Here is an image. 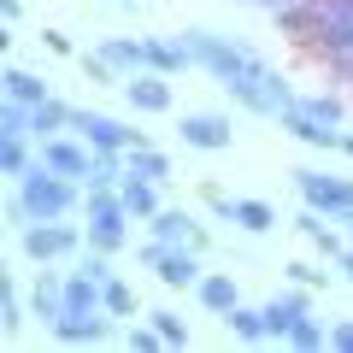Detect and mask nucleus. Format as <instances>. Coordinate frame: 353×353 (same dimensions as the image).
<instances>
[{"instance_id": "29", "label": "nucleus", "mask_w": 353, "mask_h": 353, "mask_svg": "<svg viewBox=\"0 0 353 353\" xmlns=\"http://www.w3.org/2000/svg\"><path fill=\"white\" fill-rule=\"evenodd\" d=\"M0 136H30V106L24 101H6V112H0Z\"/></svg>"}, {"instance_id": "35", "label": "nucleus", "mask_w": 353, "mask_h": 353, "mask_svg": "<svg viewBox=\"0 0 353 353\" xmlns=\"http://www.w3.org/2000/svg\"><path fill=\"white\" fill-rule=\"evenodd\" d=\"M289 277L294 283H324V271H312V265H289Z\"/></svg>"}, {"instance_id": "17", "label": "nucleus", "mask_w": 353, "mask_h": 353, "mask_svg": "<svg viewBox=\"0 0 353 353\" xmlns=\"http://www.w3.org/2000/svg\"><path fill=\"white\" fill-rule=\"evenodd\" d=\"M153 189H159V183H148V176H124V189H118V194H124L130 218H153V212H159V194H153Z\"/></svg>"}, {"instance_id": "8", "label": "nucleus", "mask_w": 353, "mask_h": 353, "mask_svg": "<svg viewBox=\"0 0 353 353\" xmlns=\"http://www.w3.org/2000/svg\"><path fill=\"white\" fill-rule=\"evenodd\" d=\"M41 159L53 165L59 176H94V148L88 141H65V136H53V141H41Z\"/></svg>"}, {"instance_id": "38", "label": "nucleus", "mask_w": 353, "mask_h": 353, "mask_svg": "<svg viewBox=\"0 0 353 353\" xmlns=\"http://www.w3.org/2000/svg\"><path fill=\"white\" fill-rule=\"evenodd\" d=\"M259 6H277V12H283V6H294V0H259Z\"/></svg>"}, {"instance_id": "1", "label": "nucleus", "mask_w": 353, "mask_h": 353, "mask_svg": "<svg viewBox=\"0 0 353 353\" xmlns=\"http://www.w3.org/2000/svg\"><path fill=\"white\" fill-rule=\"evenodd\" d=\"M189 53H194V65H206V71L218 77V83L236 94L248 112H259V118H271V112H283V106L294 101L289 88H283V77L271 71L265 59H253L248 48H236V41H224V36H206V30H189Z\"/></svg>"}, {"instance_id": "34", "label": "nucleus", "mask_w": 353, "mask_h": 353, "mask_svg": "<svg viewBox=\"0 0 353 353\" xmlns=\"http://www.w3.org/2000/svg\"><path fill=\"white\" fill-rule=\"evenodd\" d=\"M330 347H341V353H353V324H336V330H330Z\"/></svg>"}, {"instance_id": "37", "label": "nucleus", "mask_w": 353, "mask_h": 353, "mask_svg": "<svg viewBox=\"0 0 353 353\" xmlns=\"http://www.w3.org/2000/svg\"><path fill=\"white\" fill-rule=\"evenodd\" d=\"M341 271H347V277H353V248H347V253H341Z\"/></svg>"}, {"instance_id": "14", "label": "nucleus", "mask_w": 353, "mask_h": 353, "mask_svg": "<svg viewBox=\"0 0 353 353\" xmlns=\"http://www.w3.org/2000/svg\"><path fill=\"white\" fill-rule=\"evenodd\" d=\"M124 176L165 183V176H171V159H165V153H153V148H130V153H124Z\"/></svg>"}, {"instance_id": "33", "label": "nucleus", "mask_w": 353, "mask_h": 353, "mask_svg": "<svg viewBox=\"0 0 353 353\" xmlns=\"http://www.w3.org/2000/svg\"><path fill=\"white\" fill-rule=\"evenodd\" d=\"M130 347H165V336H159V330H130Z\"/></svg>"}, {"instance_id": "13", "label": "nucleus", "mask_w": 353, "mask_h": 353, "mask_svg": "<svg viewBox=\"0 0 353 353\" xmlns=\"http://www.w3.org/2000/svg\"><path fill=\"white\" fill-rule=\"evenodd\" d=\"M153 241H183V248H194V253L206 248V236L194 230V218H189V212H171V206L153 212Z\"/></svg>"}, {"instance_id": "24", "label": "nucleus", "mask_w": 353, "mask_h": 353, "mask_svg": "<svg viewBox=\"0 0 353 353\" xmlns=\"http://www.w3.org/2000/svg\"><path fill=\"white\" fill-rule=\"evenodd\" d=\"M101 53L112 65H124V71H148V41H106Z\"/></svg>"}, {"instance_id": "3", "label": "nucleus", "mask_w": 353, "mask_h": 353, "mask_svg": "<svg viewBox=\"0 0 353 353\" xmlns=\"http://www.w3.org/2000/svg\"><path fill=\"white\" fill-rule=\"evenodd\" d=\"M124 218H130V206H124V194H106V189H88V241L101 253H112V248H124L130 241V230H124Z\"/></svg>"}, {"instance_id": "27", "label": "nucleus", "mask_w": 353, "mask_h": 353, "mask_svg": "<svg viewBox=\"0 0 353 353\" xmlns=\"http://www.w3.org/2000/svg\"><path fill=\"white\" fill-rule=\"evenodd\" d=\"M283 341H289V347H324V341H330V336H324V330H318V324H312V318H306V312H301V318H294V324H289V336H283Z\"/></svg>"}, {"instance_id": "32", "label": "nucleus", "mask_w": 353, "mask_h": 353, "mask_svg": "<svg viewBox=\"0 0 353 353\" xmlns=\"http://www.w3.org/2000/svg\"><path fill=\"white\" fill-rule=\"evenodd\" d=\"M294 106H301V112H312L318 124H341V106H336V101H294Z\"/></svg>"}, {"instance_id": "12", "label": "nucleus", "mask_w": 353, "mask_h": 353, "mask_svg": "<svg viewBox=\"0 0 353 353\" xmlns=\"http://www.w3.org/2000/svg\"><path fill=\"white\" fill-rule=\"evenodd\" d=\"M176 130H183V141H189V148H206V153L230 148V124H224L218 112H189Z\"/></svg>"}, {"instance_id": "30", "label": "nucleus", "mask_w": 353, "mask_h": 353, "mask_svg": "<svg viewBox=\"0 0 353 353\" xmlns=\"http://www.w3.org/2000/svg\"><path fill=\"white\" fill-rule=\"evenodd\" d=\"M153 330L165 336V347H183V341H189V330H183V318H176V312H153Z\"/></svg>"}, {"instance_id": "4", "label": "nucleus", "mask_w": 353, "mask_h": 353, "mask_svg": "<svg viewBox=\"0 0 353 353\" xmlns=\"http://www.w3.org/2000/svg\"><path fill=\"white\" fill-rule=\"evenodd\" d=\"M71 130H77L94 153H130V148H141L136 130H124L118 118H106V112H88V106H71Z\"/></svg>"}, {"instance_id": "40", "label": "nucleus", "mask_w": 353, "mask_h": 353, "mask_svg": "<svg viewBox=\"0 0 353 353\" xmlns=\"http://www.w3.org/2000/svg\"><path fill=\"white\" fill-rule=\"evenodd\" d=\"M330 6H353V0H330Z\"/></svg>"}, {"instance_id": "16", "label": "nucleus", "mask_w": 353, "mask_h": 353, "mask_svg": "<svg viewBox=\"0 0 353 353\" xmlns=\"http://www.w3.org/2000/svg\"><path fill=\"white\" fill-rule=\"evenodd\" d=\"M183 65H194L189 41H176V48H171V41H153V36H148V71H165V77H171V71H183Z\"/></svg>"}, {"instance_id": "10", "label": "nucleus", "mask_w": 353, "mask_h": 353, "mask_svg": "<svg viewBox=\"0 0 353 353\" xmlns=\"http://www.w3.org/2000/svg\"><path fill=\"white\" fill-rule=\"evenodd\" d=\"M277 118H283V130H289L294 141H312V148H341V130H336V124H318V118H312V112H301L294 101L283 106Z\"/></svg>"}, {"instance_id": "26", "label": "nucleus", "mask_w": 353, "mask_h": 353, "mask_svg": "<svg viewBox=\"0 0 353 353\" xmlns=\"http://www.w3.org/2000/svg\"><path fill=\"white\" fill-rule=\"evenodd\" d=\"M301 236H312V241H318V253H336V259L347 253V248H341V241L330 236L324 224H318V206H306V212H301Z\"/></svg>"}, {"instance_id": "18", "label": "nucleus", "mask_w": 353, "mask_h": 353, "mask_svg": "<svg viewBox=\"0 0 353 353\" xmlns=\"http://www.w3.org/2000/svg\"><path fill=\"white\" fill-rule=\"evenodd\" d=\"M30 312L53 324V318L65 312V283H59V277H36V294H30Z\"/></svg>"}, {"instance_id": "28", "label": "nucleus", "mask_w": 353, "mask_h": 353, "mask_svg": "<svg viewBox=\"0 0 353 353\" xmlns=\"http://www.w3.org/2000/svg\"><path fill=\"white\" fill-rule=\"evenodd\" d=\"M0 324H6V330L24 324V306H18V283H12V277L0 283Z\"/></svg>"}, {"instance_id": "25", "label": "nucleus", "mask_w": 353, "mask_h": 353, "mask_svg": "<svg viewBox=\"0 0 353 353\" xmlns=\"http://www.w3.org/2000/svg\"><path fill=\"white\" fill-rule=\"evenodd\" d=\"M101 306L112 318H130L136 312V289H130V283H118V277H106V289H101Z\"/></svg>"}, {"instance_id": "39", "label": "nucleus", "mask_w": 353, "mask_h": 353, "mask_svg": "<svg viewBox=\"0 0 353 353\" xmlns=\"http://www.w3.org/2000/svg\"><path fill=\"white\" fill-rule=\"evenodd\" d=\"M341 153H353V136H341Z\"/></svg>"}, {"instance_id": "36", "label": "nucleus", "mask_w": 353, "mask_h": 353, "mask_svg": "<svg viewBox=\"0 0 353 353\" xmlns=\"http://www.w3.org/2000/svg\"><path fill=\"white\" fill-rule=\"evenodd\" d=\"M41 41H48L53 53H71V36H59V30H41Z\"/></svg>"}, {"instance_id": "19", "label": "nucleus", "mask_w": 353, "mask_h": 353, "mask_svg": "<svg viewBox=\"0 0 353 353\" xmlns=\"http://www.w3.org/2000/svg\"><path fill=\"white\" fill-rule=\"evenodd\" d=\"M59 124H71V106H59V101L30 106V136H36V141H53V130H59Z\"/></svg>"}, {"instance_id": "11", "label": "nucleus", "mask_w": 353, "mask_h": 353, "mask_svg": "<svg viewBox=\"0 0 353 353\" xmlns=\"http://www.w3.org/2000/svg\"><path fill=\"white\" fill-rule=\"evenodd\" d=\"M106 318H112L106 306H101V312H77V306H65V312L53 318V336H59V341H101L106 336Z\"/></svg>"}, {"instance_id": "21", "label": "nucleus", "mask_w": 353, "mask_h": 353, "mask_svg": "<svg viewBox=\"0 0 353 353\" xmlns=\"http://www.w3.org/2000/svg\"><path fill=\"white\" fill-rule=\"evenodd\" d=\"M301 312H306V294H283V301L265 306V330H271V336H289V324Z\"/></svg>"}, {"instance_id": "23", "label": "nucleus", "mask_w": 353, "mask_h": 353, "mask_svg": "<svg viewBox=\"0 0 353 353\" xmlns=\"http://www.w3.org/2000/svg\"><path fill=\"white\" fill-rule=\"evenodd\" d=\"M201 306L230 312V306H241V294H236V283H230V277H201Z\"/></svg>"}, {"instance_id": "7", "label": "nucleus", "mask_w": 353, "mask_h": 353, "mask_svg": "<svg viewBox=\"0 0 353 353\" xmlns=\"http://www.w3.org/2000/svg\"><path fill=\"white\" fill-rule=\"evenodd\" d=\"M24 253L30 259H65V253H77V224H59V218L24 224Z\"/></svg>"}, {"instance_id": "5", "label": "nucleus", "mask_w": 353, "mask_h": 353, "mask_svg": "<svg viewBox=\"0 0 353 353\" xmlns=\"http://www.w3.org/2000/svg\"><path fill=\"white\" fill-rule=\"evenodd\" d=\"M306 206H318L324 218H353V176H330V171H294Z\"/></svg>"}, {"instance_id": "15", "label": "nucleus", "mask_w": 353, "mask_h": 353, "mask_svg": "<svg viewBox=\"0 0 353 353\" xmlns=\"http://www.w3.org/2000/svg\"><path fill=\"white\" fill-rule=\"evenodd\" d=\"M0 83H6V101H24V106H41V101H48V83H41L36 71H18V65H12Z\"/></svg>"}, {"instance_id": "22", "label": "nucleus", "mask_w": 353, "mask_h": 353, "mask_svg": "<svg viewBox=\"0 0 353 353\" xmlns=\"http://www.w3.org/2000/svg\"><path fill=\"white\" fill-rule=\"evenodd\" d=\"M230 330H236V336L241 341H265V336H271V330H265V306H230Z\"/></svg>"}, {"instance_id": "2", "label": "nucleus", "mask_w": 353, "mask_h": 353, "mask_svg": "<svg viewBox=\"0 0 353 353\" xmlns=\"http://www.w3.org/2000/svg\"><path fill=\"white\" fill-rule=\"evenodd\" d=\"M18 201H24L30 218H65L77 206V189H71V176H59L41 159V165H30V171L18 176Z\"/></svg>"}, {"instance_id": "20", "label": "nucleus", "mask_w": 353, "mask_h": 353, "mask_svg": "<svg viewBox=\"0 0 353 353\" xmlns=\"http://www.w3.org/2000/svg\"><path fill=\"white\" fill-rule=\"evenodd\" d=\"M230 224H241V230H253V236H265V230L277 224V212L265 201H230Z\"/></svg>"}, {"instance_id": "31", "label": "nucleus", "mask_w": 353, "mask_h": 353, "mask_svg": "<svg viewBox=\"0 0 353 353\" xmlns=\"http://www.w3.org/2000/svg\"><path fill=\"white\" fill-rule=\"evenodd\" d=\"M0 165H6L12 176H24V171H30V159H24V136H6V153H0Z\"/></svg>"}, {"instance_id": "6", "label": "nucleus", "mask_w": 353, "mask_h": 353, "mask_svg": "<svg viewBox=\"0 0 353 353\" xmlns=\"http://www.w3.org/2000/svg\"><path fill=\"white\" fill-rule=\"evenodd\" d=\"M148 265L159 271V283H171V289H201V259H194V248H183V241H153Z\"/></svg>"}, {"instance_id": "9", "label": "nucleus", "mask_w": 353, "mask_h": 353, "mask_svg": "<svg viewBox=\"0 0 353 353\" xmlns=\"http://www.w3.org/2000/svg\"><path fill=\"white\" fill-rule=\"evenodd\" d=\"M124 94H130L136 112H171V83H165V71H130Z\"/></svg>"}]
</instances>
